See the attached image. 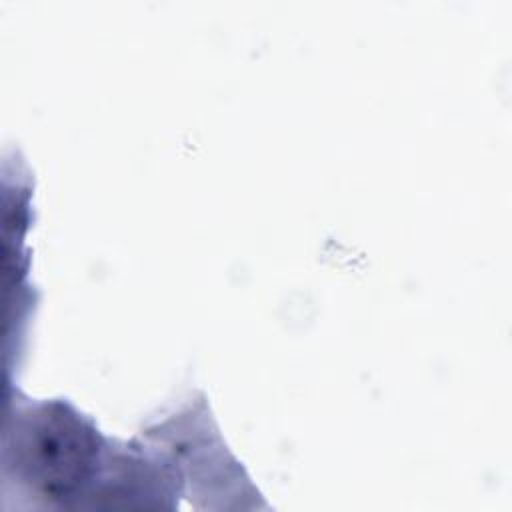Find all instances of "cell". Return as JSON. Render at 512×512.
I'll list each match as a JSON object with an SVG mask.
<instances>
[{"mask_svg":"<svg viewBox=\"0 0 512 512\" xmlns=\"http://www.w3.org/2000/svg\"><path fill=\"white\" fill-rule=\"evenodd\" d=\"M16 464L48 496L72 494L88 476L98 436L74 412L60 404L42 406L16 430Z\"/></svg>","mask_w":512,"mask_h":512,"instance_id":"1","label":"cell"}]
</instances>
